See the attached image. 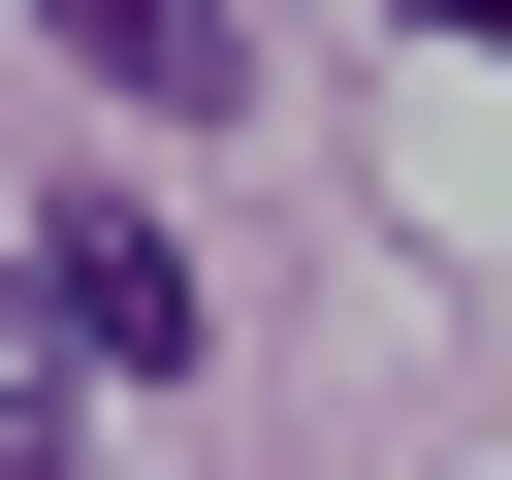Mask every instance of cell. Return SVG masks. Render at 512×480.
Returning a JSON list of instances; mask_svg holds the SVG:
<instances>
[{"instance_id":"cell-3","label":"cell","mask_w":512,"mask_h":480,"mask_svg":"<svg viewBox=\"0 0 512 480\" xmlns=\"http://www.w3.org/2000/svg\"><path fill=\"white\" fill-rule=\"evenodd\" d=\"M0 480H64V320H0Z\"/></svg>"},{"instance_id":"cell-2","label":"cell","mask_w":512,"mask_h":480,"mask_svg":"<svg viewBox=\"0 0 512 480\" xmlns=\"http://www.w3.org/2000/svg\"><path fill=\"white\" fill-rule=\"evenodd\" d=\"M32 32H64L128 128H224V96H256V32H224V0H32Z\"/></svg>"},{"instance_id":"cell-4","label":"cell","mask_w":512,"mask_h":480,"mask_svg":"<svg viewBox=\"0 0 512 480\" xmlns=\"http://www.w3.org/2000/svg\"><path fill=\"white\" fill-rule=\"evenodd\" d=\"M416 32H448V64H512V0H416Z\"/></svg>"},{"instance_id":"cell-1","label":"cell","mask_w":512,"mask_h":480,"mask_svg":"<svg viewBox=\"0 0 512 480\" xmlns=\"http://www.w3.org/2000/svg\"><path fill=\"white\" fill-rule=\"evenodd\" d=\"M32 320H64V384H160V352H192V256H160L128 192H64V224H32Z\"/></svg>"}]
</instances>
